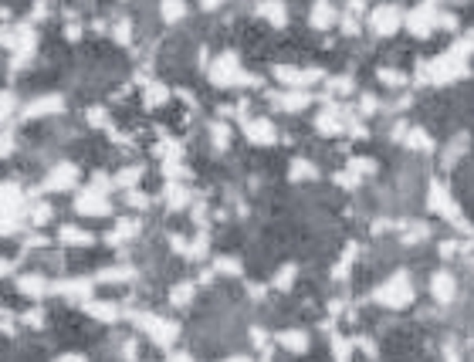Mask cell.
<instances>
[{
  "label": "cell",
  "mask_w": 474,
  "mask_h": 362,
  "mask_svg": "<svg viewBox=\"0 0 474 362\" xmlns=\"http://www.w3.org/2000/svg\"><path fill=\"white\" fill-rule=\"evenodd\" d=\"M468 55H471V34H464V38L457 41V48L444 51L440 58L420 61V68H417L420 85H454L461 78H468L471 75Z\"/></svg>",
  "instance_id": "6da1fadb"
},
{
  "label": "cell",
  "mask_w": 474,
  "mask_h": 362,
  "mask_svg": "<svg viewBox=\"0 0 474 362\" xmlns=\"http://www.w3.org/2000/svg\"><path fill=\"white\" fill-rule=\"evenodd\" d=\"M207 78L213 88H241V85H258V78L247 75L244 68H241V58L234 55V51H224V55H217L210 61L207 68Z\"/></svg>",
  "instance_id": "7a4b0ae2"
},
{
  "label": "cell",
  "mask_w": 474,
  "mask_h": 362,
  "mask_svg": "<svg viewBox=\"0 0 474 362\" xmlns=\"http://www.w3.org/2000/svg\"><path fill=\"white\" fill-rule=\"evenodd\" d=\"M373 302L383 308H407L414 302V281H410V271L407 267H400L393 271L383 285L373 288Z\"/></svg>",
  "instance_id": "3957f363"
},
{
  "label": "cell",
  "mask_w": 474,
  "mask_h": 362,
  "mask_svg": "<svg viewBox=\"0 0 474 362\" xmlns=\"http://www.w3.org/2000/svg\"><path fill=\"white\" fill-rule=\"evenodd\" d=\"M24 220V193L18 183H0V237H11L20 230Z\"/></svg>",
  "instance_id": "277c9868"
},
{
  "label": "cell",
  "mask_w": 474,
  "mask_h": 362,
  "mask_svg": "<svg viewBox=\"0 0 474 362\" xmlns=\"http://www.w3.org/2000/svg\"><path fill=\"white\" fill-rule=\"evenodd\" d=\"M427 210H430V213H440V217L451 220V224H457L464 234H471V224L461 217V210H457L454 196H451V190H447L444 180H430V183H427Z\"/></svg>",
  "instance_id": "5b68a950"
},
{
  "label": "cell",
  "mask_w": 474,
  "mask_h": 362,
  "mask_svg": "<svg viewBox=\"0 0 474 362\" xmlns=\"http://www.w3.org/2000/svg\"><path fill=\"white\" fill-rule=\"evenodd\" d=\"M133 322L150 335V342L163 345V349H170L180 335H183V328L170 319H163V315H152V311H133Z\"/></svg>",
  "instance_id": "8992f818"
},
{
  "label": "cell",
  "mask_w": 474,
  "mask_h": 362,
  "mask_svg": "<svg viewBox=\"0 0 474 362\" xmlns=\"http://www.w3.org/2000/svg\"><path fill=\"white\" fill-rule=\"evenodd\" d=\"M72 210H75L78 217H92V220H98V217H112V200H109V193L95 190V187H85V190L75 193Z\"/></svg>",
  "instance_id": "52a82bcc"
},
{
  "label": "cell",
  "mask_w": 474,
  "mask_h": 362,
  "mask_svg": "<svg viewBox=\"0 0 474 362\" xmlns=\"http://www.w3.org/2000/svg\"><path fill=\"white\" fill-rule=\"evenodd\" d=\"M366 24H369V31L376 38H390V34H397L400 24H403V11H400L397 4H376L366 14Z\"/></svg>",
  "instance_id": "ba28073f"
},
{
  "label": "cell",
  "mask_w": 474,
  "mask_h": 362,
  "mask_svg": "<svg viewBox=\"0 0 474 362\" xmlns=\"http://www.w3.org/2000/svg\"><path fill=\"white\" fill-rule=\"evenodd\" d=\"M437 20H440L437 4L434 0H423V4H417V7L403 18V24H407V31H410L414 38H427V34H434L437 31Z\"/></svg>",
  "instance_id": "9c48e42d"
},
{
  "label": "cell",
  "mask_w": 474,
  "mask_h": 362,
  "mask_svg": "<svg viewBox=\"0 0 474 362\" xmlns=\"http://www.w3.org/2000/svg\"><path fill=\"white\" fill-rule=\"evenodd\" d=\"M275 81H282L284 88H308L315 81H322L325 72L322 68H295V65H275L271 68Z\"/></svg>",
  "instance_id": "30bf717a"
},
{
  "label": "cell",
  "mask_w": 474,
  "mask_h": 362,
  "mask_svg": "<svg viewBox=\"0 0 474 362\" xmlns=\"http://www.w3.org/2000/svg\"><path fill=\"white\" fill-rule=\"evenodd\" d=\"M78 166L72 163V159H61V163H55L51 170H48V176H44V183H41V190L48 193H68L78 187Z\"/></svg>",
  "instance_id": "8fae6325"
},
{
  "label": "cell",
  "mask_w": 474,
  "mask_h": 362,
  "mask_svg": "<svg viewBox=\"0 0 474 362\" xmlns=\"http://www.w3.org/2000/svg\"><path fill=\"white\" fill-rule=\"evenodd\" d=\"M349 126V112L342 105H322L319 115H315V133L325 135V139H336V135L345 133Z\"/></svg>",
  "instance_id": "7c38bea8"
},
{
  "label": "cell",
  "mask_w": 474,
  "mask_h": 362,
  "mask_svg": "<svg viewBox=\"0 0 474 362\" xmlns=\"http://www.w3.org/2000/svg\"><path fill=\"white\" fill-rule=\"evenodd\" d=\"M0 44L11 48L14 55H31L34 44H38V34L27 24H20V27H0Z\"/></svg>",
  "instance_id": "4fadbf2b"
},
{
  "label": "cell",
  "mask_w": 474,
  "mask_h": 362,
  "mask_svg": "<svg viewBox=\"0 0 474 362\" xmlns=\"http://www.w3.org/2000/svg\"><path fill=\"white\" fill-rule=\"evenodd\" d=\"M51 291H58V295H61V298H68V302L85 305V302L95 295V281L92 278H61L58 285H51Z\"/></svg>",
  "instance_id": "5bb4252c"
},
{
  "label": "cell",
  "mask_w": 474,
  "mask_h": 362,
  "mask_svg": "<svg viewBox=\"0 0 474 362\" xmlns=\"http://www.w3.org/2000/svg\"><path fill=\"white\" fill-rule=\"evenodd\" d=\"M271 105H275L278 112L298 115L312 105V92H305V88H284V92H275V95H271Z\"/></svg>",
  "instance_id": "9a60e30c"
},
{
  "label": "cell",
  "mask_w": 474,
  "mask_h": 362,
  "mask_svg": "<svg viewBox=\"0 0 474 362\" xmlns=\"http://www.w3.org/2000/svg\"><path fill=\"white\" fill-rule=\"evenodd\" d=\"M244 139L251 146H275L278 142V129L271 119H244Z\"/></svg>",
  "instance_id": "2e32d148"
},
{
  "label": "cell",
  "mask_w": 474,
  "mask_h": 362,
  "mask_svg": "<svg viewBox=\"0 0 474 362\" xmlns=\"http://www.w3.org/2000/svg\"><path fill=\"white\" fill-rule=\"evenodd\" d=\"M18 291L24 295V298H31V302H44L48 295H51V281L41 274V271H24V274H18Z\"/></svg>",
  "instance_id": "e0dca14e"
},
{
  "label": "cell",
  "mask_w": 474,
  "mask_h": 362,
  "mask_svg": "<svg viewBox=\"0 0 474 362\" xmlns=\"http://www.w3.org/2000/svg\"><path fill=\"white\" fill-rule=\"evenodd\" d=\"M430 298L437 305H451L457 298V278L454 271H434L430 274Z\"/></svg>",
  "instance_id": "ac0fdd59"
},
{
  "label": "cell",
  "mask_w": 474,
  "mask_h": 362,
  "mask_svg": "<svg viewBox=\"0 0 474 362\" xmlns=\"http://www.w3.org/2000/svg\"><path fill=\"white\" fill-rule=\"evenodd\" d=\"M139 230H143V220H139V217H119L115 227L105 234V244H109V248H122V244H129V241L139 237Z\"/></svg>",
  "instance_id": "d6986e66"
},
{
  "label": "cell",
  "mask_w": 474,
  "mask_h": 362,
  "mask_svg": "<svg viewBox=\"0 0 474 362\" xmlns=\"http://www.w3.org/2000/svg\"><path fill=\"white\" fill-rule=\"evenodd\" d=\"M65 112V98L61 95H41L34 102H27V109L20 112V119H44V115H61Z\"/></svg>",
  "instance_id": "ffe728a7"
},
{
  "label": "cell",
  "mask_w": 474,
  "mask_h": 362,
  "mask_svg": "<svg viewBox=\"0 0 474 362\" xmlns=\"http://www.w3.org/2000/svg\"><path fill=\"white\" fill-rule=\"evenodd\" d=\"M258 14H261L271 27H278V31H282V27H288V18H291L284 0H261V4H258Z\"/></svg>",
  "instance_id": "44dd1931"
},
{
  "label": "cell",
  "mask_w": 474,
  "mask_h": 362,
  "mask_svg": "<svg viewBox=\"0 0 474 362\" xmlns=\"http://www.w3.org/2000/svg\"><path fill=\"white\" fill-rule=\"evenodd\" d=\"M58 244H65V248H92L95 234H88V230L78 227V224H65V227L58 230Z\"/></svg>",
  "instance_id": "7402d4cb"
},
{
  "label": "cell",
  "mask_w": 474,
  "mask_h": 362,
  "mask_svg": "<svg viewBox=\"0 0 474 362\" xmlns=\"http://www.w3.org/2000/svg\"><path fill=\"white\" fill-rule=\"evenodd\" d=\"M336 7H332V0H315L312 4V11H308V24L315 27V31H329L332 24H336Z\"/></svg>",
  "instance_id": "603a6c76"
},
{
  "label": "cell",
  "mask_w": 474,
  "mask_h": 362,
  "mask_svg": "<svg viewBox=\"0 0 474 362\" xmlns=\"http://www.w3.org/2000/svg\"><path fill=\"white\" fill-rule=\"evenodd\" d=\"M85 311L92 315L95 322H102V325H115L119 322V315H122V308L115 305V302H98L95 295L85 302Z\"/></svg>",
  "instance_id": "cb8c5ba5"
},
{
  "label": "cell",
  "mask_w": 474,
  "mask_h": 362,
  "mask_svg": "<svg viewBox=\"0 0 474 362\" xmlns=\"http://www.w3.org/2000/svg\"><path fill=\"white\" fill-rule=\"evenodd\" d=\"M278 345H282L284 352H291V356H305L308 352V332H302V328H282L278 332Z\"/></svg>",
  "instance_id": "d4e9b609"
},
{
  "label": "cell",
  "mask_w": 474,
  "mask_h": 362,
  "mask_svg": "<svg viewBox=\"0 0 474 362\" xmlns=\"http://www.w3.org/2000/svg\"><path fill=\"white\" fill-rule=\"evenodd\" d=\"M139 85H143V105L146 109H163L173 95L163 81H139Z\"/></svg>",
  "instance_id": "484cf974"
},
{
  "label": "cell",
  "mask_w": 474,
  "mask_h": 362,
  "mask_svg": "<svg viewBox=\"0 0 474 362\" xmlns=\"http://www.w3.org/2000/svg\"><path fill=\"white\" fill-rule=\"evenodd\" d=\"M163 203L170 210H187L193 203V193L183 187V183H166V190H163Z\"/></svg>",
  "instance_id": "4316f807"
},
{
  "label": "cell",
  "mask_w": 474,
  "mask_h": 362,
  "mask_svg": "<svg viewBox=\"0 0 474 362\" xmlns=\"http://www.w3.org/2000/svg\"><path fill=\"white\" fill-rule=\"evenodd\" d=\"M400 142H403V146H407V149H414V153H430V149H434V139H430V133H427V129H410V126H407V133H403V139H400Z\"/></svg>",
  "instance_id": "83f0119b"
},
{
  "label": "cell",
  "mask_w": 474,
  "mask_h": 362,
  "mask_svg": "<svg viewBox=\"0 0 474 362\" xmlns=\"http://www.w3.org/2000/svg\"><path fill=\"white\" fill-rule=\"evenodd\" d=\"M322 173H319V166L312 163V159H291V166H288V180L291 183H305V180H319Z\"/></svg>",
  "instance_id": "f1b7e54d"
},
{
  "label": "cell",
  "mask_w": 474,
  "mask_h": 362,
  "mask_svg": "<svg viewBox=\"0 0 474 362\" xmlns=\"http://www.w3.org/2000/svg\"><path fill=\"white\" fill-rule=\"evenodd\" d=\"M143 176H146V166H122L112 176V183H115V190H133V187H139Z\"/></svg>",
  "instance_id": "f546056e"
},
{
  "label": "cell",
  "mask_w": 474,
  "mask_h": 362,
  "mask_svg": "<svg viewBox=\"0 0 474 362\" xmlns=\"http://www.w3.org/2000/svg\"><path fill=\"white\" fill-rule=\"evenodd\" d=\"M136 271L133 267H105V271H98L92 281L95 285H122V281H133Z\"/></svg>",
  "instance_id": "4dcf8cb0"
},
{
  "label": "cell",
  "mask_w": 474,
  "mask_h": 362,
  "mask_svg": "<svg viewBox=\"0 0 474 362\" xmlns=\"http://www.w3.org/2000/svg\"><path fill=\"white\" fill-rule=\"evenodd\" d=\"M427 237H430V224H423V220H417V224H410V227L403 230L400 244H403V248H417V244H423Z\"/></svg>",
  "instance_id": "1f68e13d"
},
{
  "label": "cell",
  "mask_w": 474,
  "mask_h": 362,
  "mask_svg": "<svg viewBox=\"0 0 474 362\" xmlns=\"http://www.w3.org/2000/svg\"><path fill=\"white\" fill-rule=\"evenodd\" d=\"M193 295H197V285H193V281H180V285L170 288V305L187 308L190 302H193Z\"/></svg>",
  "instance_id": "d6a6232c"
},
{
  "label": "cell",
  "mask_w": 474,
  "mask_h": 362,
  "mask_svg": "<svg viewBox=\"0 0 474 362\" xmlns=\"http://www.w3.org/2000/svg\"><path fill=\"white\" fill-rule=\"evenodd\" d=\"M159 18L166 24H176V20L187 18V4L183 0H159Z\"/></svg>",
  "instance_id": "836d02e7"
},
{
  "label": "cell",
  "mask_w": 474,
  "mask_h": 362,
  "mask_svg": "<svg viewBox=\"0 0 474 362\" xmlns=\"http://www.w3.org/2000/svg\"><path fill=\"white\" fill-rule=\"evenodd\" d=\"M213 271H217V274H228V278H241V274H244V264H241V257L224 254V257L213 261Z\"/></svg>",
  "instance_id": "e575fe53"
},
{
  "label": "cell",
  "mask_w": 474,
  "mask_h": 362,
  "mask_svg": "<svg viewBox=\"0 0 474 362\" xmlns=\"http://www.w3.org/2000/svg\"><path fill=\"white\" fill-rule=\"evenodd\" d=\"M210 146L217 149V153H224L230 146V126L228 122H210Z\"/></svg>",
  "instance_id": "d590c367"
},
{
  "label": "cell",
  "mask_w": 474,
  "mask_h": 362,
  "mask_svg": "<svg viewBox=\"0 0 474 362\" xmlns=\"http://www.w3.org/2000/svg\"><path fill=\"white\" fill-rule=\"evenodd\" d=\"M353 339H345L339 332H332V359L336 362H353Z\"/></svg>",
  "instance_id": "8d00e7d4"
},
{
  "label": "cell",
  "mask_w": 474,
  "mask_h": 362,
  "mask_svg": "<svg viewBox=\"0 0 474 362\" xmlns=\"http://www.w3.org/2000/svg\"><path fill=\"white\" fill-rule=\"evenodd\" d=\"M295 278H298V267H295V264H284V267H278V274H275V281H271V285L278 288V291H291Z\"/></svg>",
  "instance_id": "74e56055"
},
{
  "label": "cell",
  "mask_w": 474,
  "mask_h": 362,
  "mask_svg": "<svg viewBox=\"0 0 474 362\" xmlns=\"http://www.w3.org/2000/svg\"><path fill=\"white\" fill-rule=\"evenodd\" d=\"M376 78L386 88H403V85H407V72H400V68H379Z\"/></svg>",
  "instance_id": "f35d334b"
},
{
  "label": "cell",
  "mask_w": 474,
  "mask_h": 362,
  "mask_svg": "<svg viewBox=\"0 0 474 362\" xmlns=\"http://www.w3.org/2000/svg\"><path fill=\"white\" fill-rule=\"evenodd\" d=\"M345 170H353L356 173V176H373V173H376V159H369V156H356V159H349V163H345Z\"/></svg>",
  "instance_id": "ab89813d"
},
{
  "label": "cell",
  "mask_w": 474,
  "mask_h": 362,
  "mask_svg": "<svg viewBox=\"0 0 474 362\" xmlns=\"http://www.w3.org/2000/svg\"><path fill=\"white\" fill-rule=\"evenodd\" d=\"M14 109H18V95L11 88H0V126L14 115Z\"/></svg>",
  "instance_id": "60d3db41"
},
{
  "label": "cell",
  "mask_w": 474,
  "mask_h": 362,
  "mask_svg": "<svg viewBox=\"0 0 474 362\" xmlns=\"http://www.w3.org/2000/svg\"><path fill=\"white\" fill-rule=\"evenodd\" d=\"M51 220H55V207L51 203H38V207L31 210V224L34 227H48Z\"/></svg>",
  "instance_id": "b9f144b4"
},
{
  "label": "cell",
  "mask_w": 474,
  "mask_h": 362,
  "mask_svg": "<svg viewBox=\"0 0 474 362\" xmlns=\"http://www.w3.org/2000/svg\"><path fill=\"white\" fill-rule=\"evenodd\" d=\"M85 119H88L92 129H109V109H102V105H92Z\"/></svg>",
  "instance_id": "7bdbcfd3"
},
{
  "label": "cell",
  "mask_w": 474,
  "mask_h": 362,
  "mask_svg": "<svg viewBox=\"0 0 474 362\" xmlns=\"http://www.w3.org/2000/svg\"><path fill=\"white\" fill-rule=\"evenodd\" d=\"M360 183H362V180L353 170H339V173H336V187H342V190H356Z\"/></svg>",
  "instance_id": "ee69618b"
},
{
  "label": "cell",
  "mask_w": 474,
  "mask_h": 362,
  "mask_svg": "<svg viewBox=\"0 0 474 362\" xmlns=\"http://www.w3.org/2000/svg\"><path fill=\"white\" fill-rule=\"evenodd\" d=\"M20 322L31 325V328H44V325H48V315H44L41 308H31V311H24V315H20Z\"/></svg>",
  "instance_id": "f6af8a7d"
},
{
  "label": "cell",
  "mask_w": 474,
  "mask_h": 362,
  "mask_svg": "<svg viewBox=\"0 0 474 362\" xmlns=\"http://www.w3.org/2000/svg\"><path fill=\"white\" fill-rule=\"evenodd\" d=\"M329 88H332L336 95H349L356 85H353V78H349V75H336L332 81H329Z\"/></svg>",
  "instance_id": "bcb514c9"
},
{
  "label": "cell",
  "mask_w": 474,
  "mask_h": 362,
  "mask_svg": "<svg viewBox=\"0 0 474 362\" xmlns=\"http://www.w3.org/2000/svg\"><path fill=\"white\" fill-rule=\"evenodd\" d=\"M126 207H136V210L150 207V196L139 193V187H133V190H126Z\"/></svg>",
  "instance_id": "7dc6e473"
},
{
  "label": "cell",
  "mask_w": 474,
  "mask_h": 362,
  "mask_svg": "<svg viewBox=\"0 0 474 362\" xmlns=\"http://www.w3.org/2000/svg\"><path fill=\"white\" fill-rule=\"evenodd\" d=\"M112 38L119 41V44H129V41H133V24H129V20H119L115 31H112Z\"/></svg>",
  "instance_id": "c3c4849f"
},
{
  "label": "cell",
  "mask_w": 474,
  "mask_h": 362,
  "mask_svg": "<svg viewBox=\"0 0 474 362\" xmlns=\"http://www.w3.org/2000/svg\"><path fill=\"white\" fill-rule=\"evenodd\" d=\"M379 112V98L376 95H362L360 98V115L362 119H369V115H376Z\"/></svg>",
  "instance_id": "681fc988"
},
{
  "label": "cell",
  "mask_w": 474,
  "mask_h": 362,
  "mask_svg": "<svg viewBox=\"0 0 474 362\" xmlns=\"http://www.w3.org/2000/svg\"><path fill=\"white\" fill-rule=\"evenodd\" d=\"M353 345H360V349H362V352H366V356H369V359H376V356H379L376 342H373L369 335H360V339H353Z\"/></svg>",
  "instance_id": "f907efd6"
},
{
  "label": "cell",
  "mask_w": 474,
  "mask_h": 362,
  "mask_svg": "<svg viewBox=\"0 0 474 362\" xmlns=\"http://www.w3.org/2000/svg\"><path fill=\"white\" fill-rule=\"evenodd\" d=\"M251 342L258 345L261 352H265V349H268V332H265V328H261V325H254V328H251Z\"/></svg>",
  "instance_id": "816d5d0a"
},
{
  "label": "cell",
  "mask_w": 474,
  "mask_h": 362,
  "mask_svg": "<svg viewBox=\"0 0 474 362\" xmlns=\"http://www.w3.org/2000/svg\"><path fill=\"white\" fill-rule=\"evenodd\" d=\"M457 250H464V244H457V241H444V244H440V257H444V261H451Z\"/></svg>",
  "instance_id": "f5cc1de1"
},
{
  "label": "cell",
  "mask_w": 474,
  "mask_h": 362,
  "mask_svg": "<svg viewBox=\"0 0 474 362\" xmlns=\"http://www.w3.org/2000/svg\"><path fill=\"white\" fill-rule=\"evenodd\" d=\"M342 31H345L349 38H356V34H360V24H356V18H342Z\"/></svg>",
  "instance_id": "db71d44e"
},
{
  "label": "cell",
  "mask_w": 474,
  "mask_h": 362,
  "mask_svg": "<svg viewBox=\"0 0 474 362\" xmlns=\"http://www.w3.org/2000/svg\"><path fill=\"white\" fill-rule=\"evenodd\" d=\"M166 362H197L190 352H183V349H173L170 356H166Z\"/></svg>",
  "instance_id": "11a10c76"
},
{
  "label": "cell",
  "mask_w": 474,
  "mask_h": 362,
  "mask_svg": "<svg viewBox=\"0 0 474 362\" xmlns=\"http://www.w3.org/2000/svg\"><path fill=\"white\" fill-rule=\"evenodd\" d=\"M136 349H139V345H136L133 339H126V342H122V359L133 362V359H136Z\"/></svg>",
  "instance_id": "9f6ffc18"
},
{
  "label": "cell",
  "mask_w": 474,
  "mask_h": 362,
  "mask_svg": "<svg viewBox=\"0 0 474 362\" xmlns=\"http://www.w3.org/2000/svg\"><path fill=\"white\" fill-rule=\"evenodd\" d=\"M55 362H88V359H85L81 352H61V356H58Z\"/></svg>",
  "instance_id": "6f0895ef"
},
{
  "label": "cell",
  "mask_w": 474,
  "mask_h": 362,
  "mask_svg": "<svg viewBox=\"0 0 474 362\" xmlns=\"http://www.w3.org/2000/svg\"><path fill=\"white\" fill-rule=\"evenodd\" d=\"M65 38L78 41V38H81V27H78V24H68V27H65Z\"/></svg>",
  "instance_id": "680465c9"
},
{
  "label": "cell",
  "mask_w": 474,
  "mask_h": 362,
  "mask_svg": "<svg viewBox=\"0 0 474 362\" xmlns=\"http://www.w3.org/2000/svg\"><path fill=\"white\" fill-rule=\"evenodd\" d=\"M366 11V0H349V14H362Z\"/></svg>",
  "instance_id": "91938a15"
},
{
  "label": "cell",
  "mask_w": 474,
  "mask_h": 362,
  "mask_svg": "<svg viewBox=\"0 0 474 362\" xmlns=\"http://www.w3.org/2000/svg\"><path fill=\"white\" fill-rule=\"evenodd\" d=\"M220 4H224V0H200V7H204V11H217Z\"/></svg>",
  "instance_id": "94428289"
},
{
  "label": "cell",
  "mask_w": 474,
  "mask_h": 362,
  "mask_svg": "<svg viewBox=\"0 0 474 362\" xmlns=\"http://www.w3.org/2000/svg\"><path fill=\"white\" fill-rule=\"evenodd\" d=\"M220 362H254V359H247V356H228V359H220Z\"/></svg>",
  "instance_id": "6125c7cd"
}]
</instances>
